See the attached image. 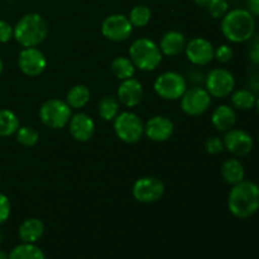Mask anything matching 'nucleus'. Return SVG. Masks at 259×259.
<instances>
[{"instance_id": "1", "label": "nucleus", "mask_w": 259, "mask_h": 259, "mask_svg": "<svg viewBox=\"0 0 259 259\" xmlns=\"http://www.w3.org/2000/svg\"><path fill=\"white\" fill-rule=\"evenodd\" d=\"M229 211L239 219H245L259 210V186L252 181H240L233 185L228 197Z\"/></svg>"}, {"instance_id": "2", "label": "nucleus", "mask_w": 259, "mask_h": 259, "mask_svg": "<svg viewBox=\"0 0 259 259\" xmlns=\"http://www.w3.org/2000/svg\"><path fill=\"white\" fill-rule=\"evenodd\" d=\"M222 32L228 40L243 43L253 38L255 19L247 9H233L223 17Z\"/></svg>"}, {"instance_id": "3", "label": "nucleus", "mask_w": 259, "mask_h": 259, "mask_svg": "<svg viewBox=\"0 0 259 259\" xmlns=\"http://www.w3.org/2000/svg\"><path fill=\"white\" fill-rule=\"evenodd\" d=\"M48 27L45 18L38 13H28L23 15L14 27V35L22 47H37L47 37Z\"/></svg>"}, {"instance_id": "4", "label": "nucleus", "mask_w": 259, "mask_h": 259, "mask_svg": "<svg viewBox=\"0 0 259 259\" xmlns=\"http://www.w3.org/2000/svg\"><path fill=\"white\" fill-rule=\"evenodd\" d=\"M129 57L133 65L142 71H153L162 61V52L158 46L149 38H139L132 43Z\"/></svg>"}, {"instance_id": "5", "label": "nucleus", "mask_w": 259, "mask_h": 259, "mask_svg": "<svg viewBox=\"0 0 259 259\" xmlns=\"http://www.w3.org/2000/svg\"><path fill=\"white\" fill-rule=\"evenodd\" d=\"M40 121L52 129H61L68 124L71 119V108L66 101L51 99L43 103L39 109Z\"/></svg>"}, {"instance_id": "6", "label": "nucleus", "mask_w": 259, "mask_h": 259, "mask_svg": "<svg viewBox=\"0 0 259 259\" xmlns=\"http://www.w3.org/2000/svg\"><path fill=\"white\" fill-rule=\"evenodd\" d=\"M114 131L120 141L133 144L141 141L144 134V125L137 114L124 111L114 119Z\"/></svg>"}, {"instance_id": "7", "label": "nucleus", "mask_w": 259, "mask_h": 259, "mask_svg": "<svg viewBox=\"0 0 259 259\" xmlns=\"http://www.w3.org/2000/svg\"><path fill=\"white\" fill-rule=\"evenodd\" d=\"M154 91L159 98L164 100H177L181 99L185 91L187 90L186 78L180 73L168 71L163 72L154 81Z\"/></svg>"}, {"instance_id": "8", "label": "nucleus", "mask_w": 259, "mask_h": 259, "mask_svg": "<svg viewBox=\"0 0 259 259\" xmlns=\"http://www.w3.org/2000/svg\"><path fill=\"white\" fill-rule=\"evenodd\" d=\"M207 93L215 98H227L233 93L235 78L230 71L225 68H214L205 78Z\"/></svg>"}, {"instance_id": "9", "label": "nucleus", "mask_w": 259, "mask_h": 259, "mask_svg": "<svg viewBox=\"0 0 259 259\" xmlns=\"http://www.w3.org/2000/svg\"><path fill=\"white\" fill-rule=\"evenodd\" d=\"M211 105V95L207 93L206 89L195 86L187 89L181 96V108L187 115L197 116L206 113Z\"/></svg>"}, {"instance_id": "10", "label": "nucleus", "mask_w": 259, "mask_h": 259, "mask_svg": "<svg viewBox=\"0 0 259 259\" xmlns=\"http://www.w3.org/2000/svg\"><path fill=\"white\" fill-rule=\"evenodd\" d=\"M133 25L123 14L109 15L101 24V33L105 38L113 42H123L131 37Z\"/></svg>"}, {"instance_id": "11", "label": "nucleus", "mask_w": 259, "mask_h": 259, "mask_svg": "<svg viewBox=\"0 0 259 259\" xmlns=\"http://www.w3.org/2000/svg\"><path fill=\"white\" fill-rule=\"evenodd\" d=\"M164 194V185L157 177H142L133 186V196L137 201L151 204L157 201Z\"/></svg>"}, {"instance_id": "12", "label": "nucleus", "mask_w": 259, "mask_h": 259, "mask_svg": "<svg viewBox=\"0 0 259 259\" xmlns=\"http://www.w3.org/2000/svg\"><path fill=\"white\" fill-rule=\"evenodd\" d=\"M18 66L27 76H38L45 71L47 60L45 55L35 47H28L20 51L18 56Z\"/></svg>"}, {"instance_id": "13", "label": "nucleus", "mask_w": 259, "mask_h": 259, "mask_svg": "<svg viewBox=\"0 0 259 259\" xmlns=\"http://www.w3.org/2000/svg\"><path fill=\"white\" fill-rule=\"evenodd\" d=\"M224 148L237 157H244L253 149V138L242 129H230L223 138Z\"/></svg>"}, {"instance_id": "14", "label": "nucleus", "mask_w": 259, "mask_h": 259, "mask_svg": "<svg viewBox=\"0 0 259 259\" xmlns=\"http://www.w3.org/2000/svg\"><path fill=\"white\" fill-rule=\"evenodd\" d=\"M185 52H186L190 62L196 66H205L212 61L215 50L209 40L201 37H196L186 43Z\"/></svg>"}, {"instance_id": "15", "label": "nucleus", "mask_w": 259, "mask_h": 259, "mask_svg": "<svg viewBox=\"0 0 259 259\" xmlns=\"http://www.w3.org/2000/svg\"><path fill=\"white\" fill-rule=\"evenodd\" d=\"M174 123L166 116H153L144 125V134L153 142H166L174 134Z\"/></svg>"}, {"instance_id": "16", "label": "nucleus", "mask_w": 259, "mask_h": 259, "mask_svg": "<svg viewBox=\"0 0 259 259\" xmlns=\"http://www.w3.org/2000/svg\"><path fill=\"white\" fill-rule=\"evenodd\" d=\"M118 99L126 108H134L143 99V86L134 77L123 80L118 88Z\"/></svg>"}, {"instance_id": "17", "label": "nucleus", "mask_w": 259, "mask_h": 259, "mask_svg": "<svg viewBox=\"0 0 259 259\" xmlns=\"http://www.w3.org/2000/svg\"><path fill=\"white\" fill-rule=\"evenodd\" d=\"M70 133L76 141L88 142L95 133V123L93 119L85 113H77L71 116L68 121Z\"/></svg>"}, {"instance_id": "18", "label": "nucleus", "mask_w": 259, "mask_h": 259, "mask_svg": "<svg viewBox=\"0 0 259 259\" xmlns=\"http://www.w3.org/2000/svg\"><path fill=\"white\" fill-rule=\"evenodd\" d=\"M186 47V38L181 32L169 30L162 37L159 43V50L166 56H177L185 51Z\"/></svg>"}, {"instance_id": "19", "label": "nucleus", "mask_w": 259, "mask_h": 259, "mask_svg": "<svg viewBox=\"0 0 259 259\" xmlns=\"http://www.w3.org/2000/svg\"><path fill=\"white\" fill-rule=\"evenodd\" d=\"M211 123L219 132H228L234 128L237 123V114L229 105H220L212 113Z\"/></svg>"}, {"instance_id": "20", "label": "nucleus", "mask_w": 259, "mask_h": 259, "mask_svg": "<svg viewBox=\"0 0 259 259\" xmlns=\"http://www.w3.org/2000/svg\"><path fill=\"white\" fill-rule=\"evenodd\" d=\"M45 225L37 218L24 220L19 227V238L23 243H35L42 238Z\"/></svg>"}, {"instance_id": "21", "label": "nucleus", "mask_w": 259, "mask_h": 259, "mask_svg": "<svg viewBox=\"0 0 259 259\" xmlns=\"http://www.w3.org/2000/svg\"><path fill=\"white\" fill-rule=\"evenodd\" d=\"M244 167L242 162L237 158H229L223 163L222 166V176L225 182L230 185H237L244 180Z\"/></svg>"}, {"instance_id": "22", "label": "nucleus", "mask_w": 259, "mask_h": 259, "mask_svg": "<svg viewBox=\"0 0 259 259\" xmlns=\"http://www.w3.org/2000/svg\"><path fill=\"white\" fill-rule=\"evenodd\" d=\"M90 90L85 85H75L68 90L66 95V103L70 108L81 109L90 100Z\"/></svg>"}, {"instance_id": "23", "label": "nucleus", "mask_w": 259, "mask_h": 259, "mask_svg": "<svg viewBox=\"0 0 259 259\" xmlns=\"http://www.w3.org/2000/svg\"><path fill=\"white\" fill-rule=\"evenodd\" d=\"M9 259H46V257L42 249L33 243H23L9 253Z\"/></svg>"}, {"instance_id": "24", "label": "nucleus", "mask_w": 259, "mask_h": 259, "mask_svg": "<svg viewBox=\"0 0 259 259\" xmlns=\"http://www.w3.org/2000/svg\"><path fill=\"white\" fill-rule=\"evenodd\" d=\"M19 128V119L9 109H0V137H10Z\"/></svg>"}, {"instance_id": "25", "label": "nucleus", "mask_w": 259, "mask_h": 259, "mask_svg": "<svg viewBox=\"0 0 259 259\" xmlns=\"http://www.w3.org/2000/svg\"><path fill=\"white\" fill-rule=\"evenodd\" d=\"M99 115L103 120L111 121L119 114V101L114 96H104L98 106Z\"/></svg>"}, {"instance_id": "26", "label": "nucleus", "mask_w": 259, "mask_h": 259, "mask_svg": "<svg viewBox=\"0 0 259 259\" xmlns=\"http://www.w3.org/2000/svg\"><path fill=\"white\" fill-rule=\"evenodd\" d=\"M111 71L115 75L116 78L119 80H126L134 76V71H136V66L131 61V58L126 57H116L111 63Z\"/></svg>"}, {"instance_id": "27", "label": "nucleus", "mask_w": 259, "mask_h": 259, "mask_svg": "<svg viewBox=\"0 0 259 259\" xmlns=\"http://www.w3.org/2000/svg\"><path fill=\"white\" fill-rule=\"evenodd\" d=\"M254 93L250 90H238L232 95V104L238 110H250L255 106Z\"/></svg>"}, {"instance_id": "28", "label": "nucleus", "mask_w": 259, "mask_h": 259, "mask_svg": "<svg viewBox=\"0 0 259 259\" xmlns=\"http://www.w3.org/2000/svg\"><path fill=\"white\" fill-rule=\"evenodd\" d=\"M152 17V12L147 5H136L129 13V22L133 27H146Z\"/></svg>"}, {"instance_id": "29", "label": "nucleus", "mask_w": 259, "mask_h": 259, "mask_svg": "<svg viewBox=\"0 0 259 259\" xmlns=\"http://www.w3.org/2000/svg\"><path fill=\"white\" fill-rule=\"evenodd\" d=\"M15 134H17L18 143L24 147L35 146L39 139V134L33 126H19Z\"/></svg>"}, {"instance_id": "30", "label": "nucleus", "mask_w": 259, "mask_h": 259, "mask_svg": "<svg viewBox=\"0 0 259 259\" xmlns=\"http://www.w3.org/2000/svg\"><path fill=\"white\" fill-rule=\"evenodd\" d=\"M206 9L212 18H223L229 12V4L228 0H210Z\"/></svg>"}, {"instance_id": "31", "label": "nucleus", "mask_w": 259, "mask_h": 259, "mask_svg": "<svg viewBox=\"0 0 259 259\" xmlns=\"http://www.w3.org/2000/svg\"><path fill=\"white\" fill-rule=\"evenodd\" d=\"M233 56H234V51H233V48L228 45L219 46V47L215 50L214 53V57H217V60L222 63L230 62Z\"/></svg>"}, {"instance_id": "32", "label": "nucleus", "mask_w": 259, "mask_h": 259, "mask_svg": "<svg viewBox=\"0 0 259 259\" xmlns=\"http://www.w3.org/2000/svg\"><path fill=\"white\" fill-rule=\"evenodd\" d=\"M205 148H206L207 153L210 154L222 153V152L224 151L223 139H220L219 137H210V138H207V141L205 142Z\"/></svg>"}, {"instance_id": "33", "label": "nucleus", "mask_w": 259, "mask_h": 259, "mask_svg": "<svg viewBox=\"0 0 259 259\" xmlns=\"http://www.w3.org/2000/svg\"><path fill=\"white\" fill-rule=\"evenodd\" d=\"M14 35V28L5 20L0 19V43H7Z\"/></svg>"}, {"instance_id": "34", "label": "nucleus", "mask_w": 259, "mask_h": 259, "mask_svg": "<svg viewBox=\"0 0 259 259\" xmlns=\"http://www.w3.org/2000/svg\"><path fill=\"white\" fill-rule=\"evenodd\" d=\"M10 215V201L4 194H0V224L5 223Z\"/></svg>"}, {"instance_id": "35", "label": "nucleus", "mask_w": 259, "mask_h": 259, "mask_svg": "<svg viewBox=\"0 0 259 259\" xmlns=\"http://www.w3.org/2000/svg\"><path fill=\"white\" fill-rule=\"evenodd\" d=\"M249 57L253 63L259 65V34L252 40V45L249 47Z\"/></svg>"}, {"instance_id": "36", "label": "nucleus", "mask_w": 259, "mask_h": 259, "mask_svg": "<svg viewBox=\"0 0 259 259\" xmlns=\"http://www.w3.org/2000/svg\"><path fill=\"white\" fill-rule=\"evenodd\" d=\"M247 8L253 17H259V0H247Z\"/></svg>"}, {"instance_id": "37", "label": "nucleus", "mask_w": 259, "mask_h": 259, "mask_svg": "<svg viewBox=\"0 0 259 259\" xmlns=\"http://www.w3.org/2000/svg\"><path fill=\"white\" fill-rule=\"evenodd\" d=\"M192 2H194L196 5H199V7H205V8H206L207 3H209L210 0H192Z\"/></svg>"}, {"instance_id": "38", "label": "nucleus", "mask_w": 259, "mask_h": 259, "mask_svg": "<svg viewBox=\"0 0 259 259\" xmlns=\"http://www.w3.org/2000/svg\"><path fill=\"white\" fill-rule=\"evenodd\" d=\"M0 259H9V255L4 250H0Z\"/></svg>"}, {"instance_id": "39", "label": "nucleus", "mask_w": 259, "mask_h": 259, "mask_svg": "<svg viewBox=\"0 0 259 259\" xmlns=\"http://www.w3.org/2000/svg\"><path fill=\"white\" fill-rule=\"evenodd\" d=\"M3 68H4V65H3V61H2V58H0V75H2V72H3Z\"/></svg>"}, {"instance_id": "40", "label": "nucleus", "mask_w": 259, "mask_h": 259, "mask_svg": "<svg viewBox=\"0 0 259 259\" xmlns=\"http://www.w3.org/2000/svg\"><path fill=\"white\" fill-rule=\"evenodd\" d=\"M255 106H257V110H258V114H259V98L257 99V101H255Z\"/></svg>"}, {"instance_id": "41", "label": "nucleus", "mask_w": 259, "mask_h": 259, "mask_svg": "<svg viewBox=\"0 0 259 259\" xmlns=\"http://www.w3.org/2000/svg\"><path fill=\"white\" fill-rule=\"evenodd\" d=\"M0 242H2V232H0Z\"/></svg>"}]
</instances>
